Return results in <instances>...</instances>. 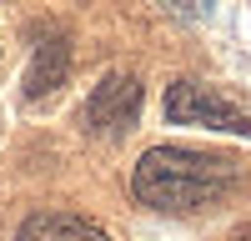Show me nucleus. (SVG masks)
<instances>
[{
	"label": "nucleus",
	"mask_w": 251,
	"mask_h": 241,
	"mask_svg": "<svg viewBox=\"0 0 251 241\" xmlns=\"http://www.w3.org/2000/svg\"><path fill=\"white\" fill-rule=\"evenodd\" d=\"M231 186H236L231 156H206V151H186V146L146 151L131 176L136 201L156 206V211H201L211 201H221Z\"/></svg>",
	"instance_id": "obj_1"
},
{
	"label": "nucleus",
	"mask_w": 251,
	"mask_h": 241,
	"mask_svg": "<svg viewBox=\"0 0 251 241\" xmlns=\"http://www.w3.org/2000/svg\"><path fill=\"white\" fill-rule=\"evenodd\" d=\"M136 111H141L136 75H106L91 91V100H86L80 116H86V131H96V136H126L136 126Z\"/></svg>",
	"instance_id": "obj_3"
},
{
	"label": "nucleus",
	"mask_w": 251,
	"mask_h": 241,
	"mask_svg": "<svg viewBox=\"0 0 251 241\" xmlns=\"http://www.w3.org/2000/svg\"><path fill=\"white\" fill-rule=\"evenodd\" d=\"M66 71H71V46L60 35H46L35 46L30 55V71H25V96L40 100V96H50L55 86H66Z\"/></svg>",
	"instance_id": "obj_4"
},
{
	"label": "nucleus",
	"mask_w": 251,
	"mask_h": 241,
	"mask_svg": "<svg viewBox=\"0 0 251 241\" xmlns=\"http://www.w3.org/2000/svg\"><path fill=\"white\" fill-rule=\"evenodd\" d=\"M166 120L176 126H216V131H251V111L236 106L231 96L201 80H176L166 91Z\"/></svg>",
	"instance_id": "obj_2"
},
{
	"label": "nucleus",
	"mask_w": 251,
	"mask_h": 241,
	"mask_svg": "<svg viewBox=\"0 0 251 241\" xmlns=\"http://www.w3.org/2000/svg\"><path fill=\"white\" fill-rule=\"evenodd\" d=\"M15 241H111L96 221H80V216H60V211H46V216H30L20 226Z\"/></svg>",
	"instance_id": "obj_5"
}]
</instances>
